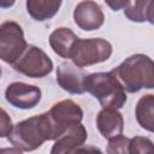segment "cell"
<instances>
[{
    "label": "cell",
    "instance_id": "cell-1",
    "mask_svg": "<svg viewBox=\"0 0 154 154\" xmlns=\"http://www.w3.org/2000/svg\"><path fill=\"white\" fill-rule=\"evenodd\" d=\"M6 138L19 152H31L46 141H54L57 132L48 112H43L13 125Z\"/></svg>",
    "mask_w": 154,
    "mask_h": 154
},
{
    "label": "cell",
    "instance_id": "cell-2",
    "mask_svg": "<svg viewBox=\"0 0 154 154\" xmlns=\"http://www.w3.org/2000/svg\"><path fill=\"white\" fill-rule=\"evenodd\" d=\"M111 71L128 93L154 88V63L146 54H132Z\"/></svg>",
    "mask_w": 154,
    "mask_h": 154
},
{
    "label": "cell",
    "instance_id": "cell-3",
    "mask_svg": "<svg viewBox=\"0 0 154 154\" xmlns=\"http://www.w3.org/2000/svg\"><path fill=\"white\" fill-rule=\"evenodd\" d=\"M85 91L90 93L102 108H122L126 102V93L112 71L88 73Z\"/></svg>",
    "mask_w": 154,
    "mask_h": 154
},
{
    "label": "cell",
    "instance_id": "cell-4",
    "mask_svg": "<svg viewBox=\"0 0 154 154\" xmlns=\"http://www.w3.org/2000/svg\"><path fill=\"white\" fill-rule=\"evenodd\" d=\"M112 52V45L105 38H77L72 46L70 59L76 66L83 69L108 60Z\"/></svg>",
    "mask_w": 154,
    "mask_h": 154
},
{
    "label": "cell",
    "instance_id": "cell-5",
    "mask_svg": "<svg viewBox=\"0 0 154 154\" xmlns=\"http://www.w3.org/2000/svg\"><path fill=\"white\" fill-rule=\"evenodd\" d=\"M13 69L30 78H42L53 70V61L43 49L28 45L23 54L12 64Z\"/></svg>",
    "mask_w": 154,
    "mask_h": 154
},
{
    "label": "cell",
    "instance_id": "cell-6",
    "mask_svg": "<svg viewBox=\"0 0 154 154\" xmlns=\"http://www.w3.org/2000/svg\"><path fill=\"white\" fill-rule=\"evenodd\" d=\"M26 46L24 31L17 22L6 20L0 25V59L2 61L12 65Z\"/></svg>",
    "mask_w": 154,
    "mask_h": 154
},
{
    "label": "cell",
    "instance_id": "cell-7",
    "mask_svg": "<svg viewBox=\"0 0 154 154\" xmlns=\"http://www.w3.org/2000/svg\"><path fill=\"white\" fill-rule=\"evenodd\" d=\"M41 89L24 82H13L5 90L6 101L19 109H31L41 101Z\"/></svg>",
    "mask_w": 154,
    "mask_h": 154
},
{
    "label": "cell",
    "instance_id": "cell-8",
    "mask_svg": "<svg viewBox=\"0 0 154 154\" xmlns=\"http://www.w3.org/2000/svg\"><path fill=\"white\" fill-rule=\"evenodd\" d=\"M48 114L54 125L57 137L67 126L75 123H79L83 119V109L78 103H76L73 100L70 99L61 100L54 103L48 111Z\"/></svg>",
    "mask_w": 154,
    "mask_h": 154
},
{
    "label": "cell",
    "instance_id": "cell-9",
    "mask_svg": "<svg viewBox=\"0 0 154 154\" xmlns=\"http://www.w3.org/2000/svg\"><path fill=\"white\" fill-rule=\"evenodd\" d=\"M88 73L73 63H61L57 67V83L59 87L75 95L85 93V78Z\"/></svg>",
    "mask_w": 154,
    "mask_h": 154
},
{
    "label": "cell",
    "instance_id": "cell-10",
    "mask_svg": "<svg viewBox=\"0 0 154 154\" xmlns=\"http://www.w3.org/2000/svg\"><path fill=\"white\" fill-rule=\"evenodd\" d=\"M87 138H88L87 129L81 122L71 124L54 140V144L51 149V153L52 154L75 153L79 150L81 147L84 146Z\"/></svg>",
    "mask_w": 154,
    "mask_h": 154
},
{
    "label": "cell",
    "instance_id": "cell-11",
    "mask_svg": "<svg viewBox=\"0 0 154 154\" xmlns=\"http://www.w3.org/2000/svg\"><path fill=\"white\" fill-rule=\"evenodd\" d=\"M73 20L79 29L93 31L103 25L105 14L97 2L93 0H82L73 10Z\"/></svg>",
    "mask_w": 154,
    "mask_h": 154
},
{
    "label": "cell",
    "instance_id": "cell-12",
    "mask_svg": "<svg viewBox=\"0 0 154 154\" xmlns=\"http://www.w3.org/2000/svg\"><path fill=\"white\" fill-rule=\"evenodd\" d=\"M96 128L103 138H112L124 130V118L116 108H102L96 116Z\"/></svg>",
    "mask_w": 154,
    "mask_h": 154
},
{
    "label": "cell",
    "instance_id": "cell-13",
    "mask_svg": "<svg viewBox=\"0 0 154 154\" xmlns=\"http://www.w3.org/2000/svg\"><path fill=\"white\" fill-rule=\"evenodd\" d=\"M78 36L70 29V28H57L54 31L51 32L49 35V46L53 49L55 54L64 59H70V53L72 49L73 43Z\"/></svg>",
    "mask_w": 154,
    "mask_h": 154
},
{
    "label": "cell",
    "instance_id": "cell-14",
    "mask_svg": "<svg viewBox=\"0 0 154 154\" xmlns=\"http://www.w3.org/2000/svg\"><path fill=\"white\" fill-rule=\"evenodd\" d=\"M154 0H128L124 10L125 17L134 23H154L153 16Z\"/></svg>",
    "mask_w": 154,
    "mask_h": 154
},
{
    "label": "cell",
    "instance_id": "cell-15",
    "mask_svg": "<svg viewBox=\"0 0 154 154\" xmlns=\"http://www.w3.org/2000/svg\"><path fill=\"white\" fill-rule=\"evenodd\" d=\"M63 0H26V12L28 14L37 20L45 22L52 19L60 10Z\"/></svg>",
    "mask_w": 154,
    "mask_h": 154
},
{
    "label": "cell",
    "instance_id": "cell-16",
    "mask_svg": "<svg viewBox=\"0 0 154 154\" xmlns=\"http://www.w3.org/2000/svg\"><path fill=\"white\" fill-rule=\"evenodd\" d=\"M135 116L138 125L149 131H154V95L146 94L140 97L135 107Z\"/></svg>",
    "mask_w": 154,
    "mask_h": 154
},
{
    "label": "cell",
    "instance_id": "cell-17",
    "mask_svg": "<svg viewBox=\"0 0 154 154\" xmlns=\"http://www.w3.org/2000/svg\"><path fill=\"white\" fill-rule=\"evenodd\" d=\"M129 137L123 134L108 140L107 153L109 154H129Z\"/></svg>",
    "mask_w": 154,
    "mask_h": 154
},
{
    "label": "cell",
    "instance_id": "cell-18",
    "mask_svg": "<svg viewBox=\"0 0 154 154\" xmlns=\"http://www.w3.org/2000/svg\"><path fill=\"white\" fill-rule=\"evenodd\" d=\"M153 149V142L148 137L135 136L129 140V154L134 153H148Z\"/></svg>",
    "mask_w": 154,
    "mask_h": 154
},
{
    "label": "cell",
    "instance_id": "cell-19",
    "mask_svg": "<svg viewBox=\"0 0 154 154\" xmlns=\"http://www.w3.org/2000/svg\"><path fill=\"white\" fill-rule=\"evenodd\" d=\"M13 128L12 119L8 116V113L0 107V138L7 137Z\"/></svg>",
    "mask_w": 154,
    "mask_h": 154
},
{
    "label": "cell",
    "instance_id": "cell-20",
    "mask_svg": "<svg viewBox=\"0 0 154 154\" xmlns=\"http://www.w3.org/2000/svg\"><path fill=\"white\" fill-rule=\"evenodd\" d=\"M106 2V5L112 10V11H119V10H123L126 5V1L128 0H103Z\"/></svg>",
    "mask_w": 154,
    "mask_h": 154
},
{
    "label": "cell",
    "instance_id": "cell-21",
    "mask_svg": "<svg viewBox=\"0 0 154 154\" xmlns=\"http://www.w3.org/2000/svg\"><path fill=\"white\" fill-rule=\"evenodd\" d=\"M16 0H0V7L1 8H10L14 5Z\"/></svg>",
    "mask_w": 154,
    "mask_h": 154
},
{
    "label": "cell",
    "instance_id": "cell-22",
    "mask_svg": "<svg viewBox=\"0 0 154 154\" xmlns=\"http://www.w3.org/2000/svg\"><path fill=\"white\" fill-rule=\"evenodd\" d=\"M0 152H19V150L14 148V149H0Z\"/></svg>",
    "mask_w": 154,
    "mask_h": 154
},
{
    "label": "cell",
    "instance_id": "cell-23",
    "mask_svg": "<svg viewBox=\"0 0 154 154\" xmlns=\"http://www.w3.org/2000/svg\"><path fill=\"white\" fill-rule=\"evenodd\" d=\"M1 75H2V70H1V66H0V78H1Z\"/></svg>",
    "mask_w": 154,
    "mask_h": 154
}]
</instances>
